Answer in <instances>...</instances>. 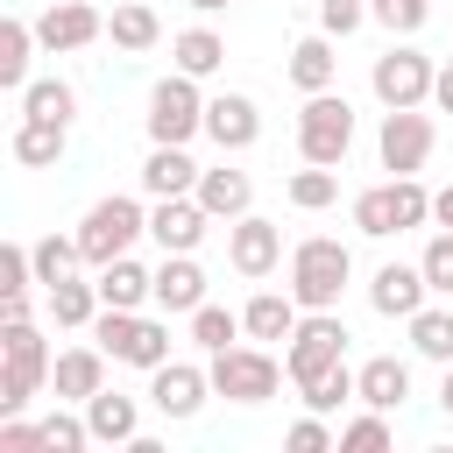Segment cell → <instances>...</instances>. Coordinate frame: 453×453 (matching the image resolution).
Wrapping results in <instances>:
<instances>
[{
    "instance_id": "cell-1",
    "label": "cell",
    "mask_w": 453,
    "mask_h": 453,
    "mask_svg": "<svg viewBox=\"0 0 453 453\" xmlns=\"http://www.w3.org/2000/svg\"><path fill=\"white\" fill-rule=\"evenodd\" d=\"M347 276H354L347 241H333V234H304V241L290 248V297H297L304 311H333L340 290H347Z\"/></svg>"
},
{
    "instance_id": "cell-2",
    "label": "cell",
    "mask_w": 453,
    "mask_h": 453,
    "mask_svg": "<svg viewBox=\"0 0 453 453\" xmlns=\"http://www.w3.org/2000/svg\"><path fill=\"white\" fill-rule=\"evenodd\" d=\"M425 219H432V191H425L418 177H389V184H368V191L354 198V226H361L368 241L411 234V226H425Z\"/></svg>"
},
{
    "instance_id": "cell-3",
    "label": "cell",
    "mask_w": 453,
    "mask_h": 453,
    "mask_svg": "<svg viewBox=\"0 0 453 453\" xmlns=\"http://www.w3.org/2000/svg\"><path fill=\"white\" fill-rule=\"evenodd\" d=\"M42 382H50V347H42V333L28 319H14L0 333V418H14Z\"/></svg>"
},
{
    "instance_id": "cell-4",
    "label": "cell",
    "mask_w": 453,
    "mask_h": 453,
    "mask_svg": "<svg viewBox=\"0 0 453 453\" xmlns=\"http://www.w3.org/2000/svg\"><path fill=\"white\" fill-rule=\"evenodd\" d=\"M354 149V106L340 92H304V113H297V156L304 163H340Z\"/></svg>"
},
{
    "instance_id": "cell-5",
    "label": "cell",
    "mask_w": 453,
    "mask_h": 453,
    "mask_svg": "<svg viewBox=\"0 0 453 453\" xmlns=\"http://www.w3.org/2000/svg\"><path fill=\"white\" fill-rule=\"evenodd\" d=\"M142 234H149V212H142L134 198H120V191H113V198H99V205L78 219V248H85V262H92V269H106L113 255H127Z\"/></svg>"
},
{
    "instance_id": "cell-6",
    "label": "cell",
    "mask_w": 453,
    "mask_h": 453,
    "mask_svg": "<svg viewBox=\"0 0 453 453\" xmlns=\"http://www.w3.org/2000/svg\"><path fill=\"white\" fill-rule=\"evenodd\" d=\"M340 361H347V326H340V311H304L297 333H290V347H283L290 382L304 389L311 375H326V368H340Z\"/></svg>"
},
{
    "instance_id": "cell-7",
    "label": "cell",
    "mask_w": 453,
    "mask_h": 453,
    "mask_svg": "<svg viewBox=\"0 0 453 453\" xmlns=\"http://www.w3.org/2000/svg\"><path fill=\"white\" fill-rule=\"evenodd\" d=\"M283 375H290V368H276L269 347H219V354H212V389H219L226 403H269Z\"/></svg>"
},
{
    "instance_id": "cell-8",
    "label": "cell",
    "mask_w": 453,
    "mask_h": 453,
    "mask_svg": "<svg viewBox=\"0 0 453 453\" xmlns=\"http://www.w3.org/2000/svg\"><path fill=\"white\" fill-rule=\"evenodd\" d=\"M205 134V99H198V78L191 71H170L156 92H149V142H191Z\"/></svg>"
},
{
    "instance_id": "cell-9",
    "label": "cell",
    "mask_w": 453,
    "mask_h": 453,
    "mask_svg": "<svg viewBox=\"0 0 453 453\" xmlns=\"http://www.w3.org/2000/svg\"><path fill=\"white\" fill-rule=\"evenodd\" d=\"M432 78H439V64H432L425 50H411V42L382 50L375 71H368V85H375L382 106H425V99H432Z\"/></svg>"
},
{
    "instance_id": "cell-10",
    "label": "cell",
    "mask_w": 453,
    "mask_h": 453,
    "mask_svg": "<svg viewBox=\"0 0 453 453\" xmlns=\"http://www.w3.org/2000/svg\"><path fill=\"white\" fill-rule=\"evenodd\" d=\"M432 120L418 113V106H389L382 113V134H375V156H382V170L389 177H418L425 170V156H432Z\"/></svg>"
},
{
    "instance_id": "cell-11",
    "label": "cell",
    "mask_w": 453,
    "mask_h": 453,
    "mask_svg": "<svg viewBox=\"0 0 453 453\" xmlns=\"http://www.w3.org/2000/svg\"><path fill=\"white\" fill-rule=\"evenodd\" d=\"M205 226H212V212L198 205V191H184V198H156V212H149V241H156L163 255H191V248L205 241Z\"/></svg>"
},
{
    "instance_id": "cell-12",
    "label": "cell",
    "mask_w": 453,
    "mask_h": 453,
    "mask_svg": "<svg viewBox=\"0 0 453 453\" xmlns=\"http://www.w3.org/2000/svg\"><path fill=\"white\" fill-rule=\"evenodd\" d=\"M226 262H234L241 276H269V269L283 262V226L262 219V212H241V219L226 226Z\"/></svg>"
},
{
    "instance_id": "cell-13",
    "label": "cell",
    "mask_w": 453,
    "mask_h": 453,
    "mask_svg": "<svg viewBox=\"0 0 453 453\" xmlns=\"http://www.w3.org/2000/svg\"><path fill=\"white\" fill-rule=\"evenodd\" d=\"M205 389H212V368H191V361H163V368H149V403H156L163 418H198Z\"/></svg>"
},
{
    "instance_id": "cell-14",
    "label": "cell",
    "mask_w": 453,
    "mask_h": 453,
    "mask_svg": "<svg viewBox=\"0 0 453 453\" xmlns=\"http://www.w3.org/2000/svg\"><path fill=\"white\" fill-rule=\"evenodd\" d=\"M106 35V21H99V7H85V0H57V7H42L35 14V42L57 57V50H85V42H99Z\"/></svg>"
},
{
    "instance_id": "cell-15",
    "label": "cell",
    "mask_w": 453,
    "mask_h": 453,
    "mask_svg": "<svg viewBox=\"0 0 453 453\" xmlns=\"http://www.w3.org/2000/svg\"><path fill=\"white\" fill-rule=\"evenodd\" d=\"M425 297H432V283H425L418 262H382L375 283H368V304L382 319H411V311H425Z\"/></svg>"
},
{
    "instance_id": "cell-16",
    "label": "cell",
    "mask_w": 453,
    "mask_h": 453,
    "mask_svg": "<svg viewBox=\"0 0 453 453\" xmlns=\"http://www.w3.org/2000/svg\"><path fill=\"white\" fill-rule=\"evenodd\" d=\"M205 134H212L226 156L255 149V134H262V113H255V99H248V92H219V99H205Z\"/></svg>"
},
{
    "instance_id": "cell-17",
    "label": "cell",
    "mask_w": 453,
    "mask_h": 453,
    "mask_svg": "<svg viewBox=\"0 0 453 453\" xmlns=\"http://www.w3.org/2000/svg\"><path fill=\"white\" fill-rule=\"evenodd\" d=\"M50 389L71 396V403L99 396V389H106V347H71V354H57V361H50Z\"/></svg>"
},
{
    "instance_id": "cell-18",
    "label": "cell",
    "mask_w": 453,
    "mask_h": 453,
    "mask_svg": "<svg viewBox=\"0 0 453 453\" xmlns=\"http://www.w3.org/2000/svg\"><path fill=\"white\" fill-rule=\"evenodd\" d=\"M142 191H149V198H184V191H198V163H191L177 142H156L149 163H142Z\"/></svg>"
},
{
    "instance_id": "cell-19",
    "label": "cell",
    "mask_w": 453,
    "mask_h": 453,
    "mask_svg": "<svg viewBox=\"0 0 453 453\" xmlns=\"http://www.w3.org/2000/svg\"><path fill=\"white\" fill-rule=\"evenodd\" d=\"M85 425H92V446H127L142 432V411H134V396L99 389V396H85Z\"/></svg>"
},
{
    "instance_id": "cell-20",
    "label": "cell",
    "mask_w": 453,
    "mask_h": 453,
    "mask_svg": "<svg viewBox=\"0 0 453 453\" xmlns=\"http://www.w3.org/2000/svg\"><path fill=\"white\" fill-rule=\"evenodd\" d=\"M156 304L191 319V311L205 304V269H198L191 255H163V269H156Z\"/></svg>"
},
{
    "instance_id": "cell-21",
    "label": "cell",
    "mask_w": 453,
    "mask_h": 453,
    "mask_svg": "<svg viewBox=\"0 0 453 453\" xmlns=\"http://www.w3.org/2000/svg\"><path fill=\"white\" fill-rule=\"evenodd\" d=\"M297 319H304V304H297L290 290H283V297H276V290H255V297L241 304L248 340H290V333H297Z\"/></svg>"
},
{
    "instance_id": "cell-22",
    "label": "cell",
    "mask_w": 453,
    "mask_h": 453,
    "mask_svg": "<svg viewBox=\"0 0 453 453\" xmlns=\"http://www.w3.org/2000/svg\"><path fill=\"white\" fill-rule=\"evenodd\" d=\"M198 205L212 212V219H241L248 205H255V184H248V170H198Z\"/></svg>"
},
{
    "instance_id": "cell-23",
    "label": "cell",
    "mask_w": 453,
    "mask_h": 453,
    "mask_svg": "<svg viewBox=\"0 0 453 453\" xmlns=\"http://www.w3.org/2000/svg\"><path fill=\"white\" fill-rule=\"evenodd\" d=\"M354 382H361V403H375V411H396V403L411 396V361H396V354H375V361H361V368H354Z\"/></svg>"
},
{
    "instance_id": "cell-24",
    "label": "cell",
    "mask_w": 453,
    "mask_h": 453,
    "mask_svg": "<svg viewBox=\"0 0 453 453\" xmlns=\"http://www.w3.org/2000/svg\"><path fill=\"white\" fill-rule=\"evenodd\" d=\"M142 297H156V276L134 262V255H113L99 269V304H120V311H142Z\"/></svg>"
},
{
    "instance_id": "cell-25",
    "label": "cell",
    "mask_w": 453,
    "mask_h": 453,
    "mask_svg": "<svg viewBox=\"0 0 453 453\" xmlns=\"http://www.w3.org/2000/svg\"><path fill=\"white\" fill-rule=\"evenodd\" d=\"M42 42H35V21H0V85L7 92H28V57H35Z\"/></svg>"
},
{
    "instance_id": "cell-26",
    "label": "cell",
    "mask_w": 453,
    "mask_h": 453,
    "mask_svg": "<svg viewBox=\"0 0 453 453\" xmlns=\"http://www.w3.org/2000/svg\"><path fill=\"white\" fill-rule=\"evenodd\" d=\"M333 71H340L333 35H304V42L290 50V85H297V92H333Z\"/></svg>"
},
{
    "instance_id": "cell-27",
    "label": "cell",
    "mask_w": 453,
    "mask_h": 453,
    "mask_svg": "<svg viewBox=\"0 0 453 453\" xmlns=\"http://www.w3.org/2000/svg\"><path fill=\"white\" fill-rule=\"evenodd\" d=\"M64 134H71L64 120H28V113H21V127H14V163H21V170H50V163L64 156Z\"/></svg>"
},
{
    "instance_id": "cell-28",
    "label": "cell",
    "mask_w": 453,
    "mask_h": 453,
    "mask_svg": "<svg viewBox=\"0 0 453 453\" xmlns=\"http://www.w3.org/2000/svg\"><path fill=\"white\" fill-rule=\"evenodd\" d=\"M42 297H50V319H57V326H92V319H99V283L57 276V283H42Z\"/></svg>"
},
{
    "instance_id": "cell-29",
    "label": "cell",
    "mask_w": 453,
    "mask_h": 453,
    "mask_svg": "<svg viewBox=\"0 0 453 453\" xmlns=\"http://www.w3.org/2000/svg\"><path fill=\"white\" fill-rule=\"evenodd\" d=\"M403 326H411V347H418L425 361H439V368L453 361V311H439V304H425V311H411Z\"/></svg>"
},
{
    "instance_id": "cell-30",
    "label": "cell",
    "mask_w": 453,
    "mask_h": 453,
    "mask_svg": "<svg viewBox=\"0 0 453 453\" xmlns=\"http://www.w3.org/2000/svg\"><path fill=\"white\" fill-rule=\"evenodd\" d=\"M106 35H113L120 50H156L163 21H156V7H142V0H120V7H113V21H106Z\"/></svg>"
},
{
    "instance_id": "cell-31",
    "label": "cell",
    "mask_w": 453,
    "mask_h": 453,
    "mask_svg": "<svg viewBox=\"0 0 453 453\" xmlns=\"http://www.w3.org/2000/svg\"><path fill=\"white\" fill-rule=\"evenodd\" d=\"M170 57H177V71H191V78H212V71L226 64V42H219L212 28H184V35L170 42Z\"/></svg>"
},
{
    "instance_id": "cell-32",
    "label": "cell",
    "mask_w": 453,
    "mask_h": 453,
    "mask_svg": "<svg viewBox=\"0 0 453 453\" xmlns=\"http://www.w3.org/2000/svg\"><path fill=\"white\" fill-rule=\"evenodd\" d=\"M21 113H28V120H64V127H71V113H78V92H71L64 78H28V92H21Z\"/></svg>"
},
{
    "instance_id": "cell-33",
    "label": "cell",
    "mask_w": 453,
    "mask_h": 453,
    "mask_svg": "<svg viewBox=\"0 0 453 453\" xmlns=\"http://www.w3.org/2000/svg\"><path fill=\"white\" fill-rule=\"evenodd\" d=\"M248 326H241V311H226V304H198L191 311V347H205V354H219V347H234Z\"/></svg>"
},
{
    "instance_id": "cell-34",
    "label": "cell",
    "mask_w": 453,
    "mask_h": 453,
    "mask_svg": "<svg viewBox=\"0 0 453 453\" xmlns=\"http://www.w3.org/2000/svg\"><path fill=\"white\" fill-rule=\"evenodd\" d=\"M340 403H361V382H354V368H347V361L304 382V411H340Z\"/></svg>"
},
{
    "instance_id": "cell-35",
    "label": "cell",
    "mask_w": 453,
    "mask_h": 453,
    "mask_svg": "<svg viewBox=\"0 0 453 453\" xmlns=\"http://www.w3.org/2000/svg\"><path fill=\"white\" fill-rule=\"evenodd\" d=\"M333 198H340V177H333L326 163H304V170L290 177V205H297V212H326Z\"/></svg>"
},
{
    "instance_id": "cell-36",
    "label": "cell",
    "mask_w": 453,
    "mask_h": 453,
    "mask_svg": "<svg viewBox=\"0 0 453 453\" xmlns=\"http://www.w3.org/2000/svg\"><path fill=\"white\" fill-rule=\"evenodd\" d=\"M78 262H85L78 234H42V241H35V283H57V276H71Z\"/></svg>"
},
{
    "instance_id": "cell-37",
    "label": "cell",
    "mask_w": 453,
    "mask_h": 453,
    "mask_svg": "<svg viewBox=\"0 0 453 453\" xmlns=\"http://www.w3.org/2000/svg\"><path fill=\"white\" fill-rule=\"evenodd\" d=\"M382 446H389V411L368 403L354 425H340V453H382Z\"/></svg>"
},
{
    "instance_id": "cell-38",
    "label": "cell",
    "mask_w": 453,
    "mask_h": 453,
    "mask_svg": "<svg viewBox=\"0 0 453 453\" xmlns=\"http://www.w3.org/2000/svg\"><path fill=\"white\" fill-rule=\"evenodd\" d=\"M368 14L389 28V35H418L432 21V0H368Z\"/></svg>"
},
{
    "instance_id": "cell-39",
    "label": "cell",
    "mask_w": 453,
    "mask_h": 453,
    "mask_svg": "<svg viewBox=\"0 0 453 453\" xmlns=\"http://www.w3.org/2000/svg\"><path fill=\"white\" fill-rule=\"evenodd\" d=\"M418 269H425V283H432L439 297H453V226H439V234L425 241V255H418Z\"/></svg>"
},
{
    "instance_id": "cell-40",
    "label": "cell",
    "mask_w": 453,
    "mask_h": 453,
    "mask_svg": "<svg viewBox=\"0 0 453 453\" xmlns=\"http://www.w3.org/2000/svg\"><path fill=\"white\" fill-rule=\"evenodd\" d=\"M42 446H50V453H85V446H92V425L71 418V411H50V418H42Z\"/></svg>"
},
{
    "instance_id": "cell-41",
    "label": "cell",
    "mask_w": 453,
    "mask_h": 453,
    "mask_svg": "<svg viewBox=\"0 0 453 453\" xmlns=\"http://www.w3.org/2000/svg\"><path fill=\"white\" fill-rule=\"evenodd\" d=\"M283 446H290V453H326V446H340V432L326 425V411H311V418H297V425L283 432Z\"/></svg>"
},
{
    "instance_id": "cell-42",
    "label": "cell",
    "mask_w": 453,
    "mask_h": 453,
    "mask_svg": "<svg viewBox=\"0 0 453 453\" xmlns=\"http://www.w3.org/2000/svg\"><path fill=\"white\" fill-rule=\"evenodd\" d=\"M28 283H35V248L7 241L0 248V290H28Z\"/></svg>"
},
{
    "instance_id": "cell-43",
    "label": "cell",
    "mask_w": 453,
    "mask_h": 453,
    "mask_svg": "<svg viewBox=\"0 0 453 453\" xmlns=\"http://www.w3.org/2000/svg\"><path fill=\"white\" fill-rule=\"evenodd\" d=\"M368 21V0H319V28L326 35H354Z\"/></svg>"
},
{
    "instance_id": "cell-44",
    "label": "cell",
    "mask_w": 453,
    "mask_h": 453,
    "mask_svg": "<svg viewBox=\"0 0 453 453\" xmlns=\"http://www.w3.org/2000/svg\"><path fill=\"white\" fill-rule=\"evenodd\" d=\"M35 446H42V425H21V418L0 425V453H35Z\"/></svg>"
},
{
    "instance_id": "cell-45",
    "label": "cell",
    "mask_w": 453,
    "mask_h": 453,
    "mask_svg": "<svg viewBox=\"0 0 453 453\" xmlns=\"http://www.w3.org/2000/svg\"><path fill=\"white\" fill-rule=\"evenodd\" d=\"M432 106L453 113V64H439V78H432Z\"/></svg>"
},
{
    "instance_id": "cell-46",
    "label": "cell",
    "mask_w": 453,
    "mask_h": 453,
    "mask_svg": "<svg viewBox=\"0 0 453 453\" xmlns=\"http://www.w3.org/2000/svg\"><path fill=\"white\" fill-rule=\"evenodd\" d=\"M432 226H453V184H446V191H432Z\"/></svg>"
},
{
    "instance_id": "cell-47",
    "label": "cell",
    "mask_w": 453,
    "mask_h": 453,
    "mask_svg": "<svg viewBox=\"0 0 453 453\" xmlns=\"http://www.w3.org/2000/svg\"><path fill=\"white\" fill-rule=\"evenodd\" d=\"M439 411L453 418V361H446V375H439Z\"/></svg>"
},
{
    "instance_id": "cell-48",
    "label": "cell",
    "mask_w": 453,
    "mask_h": 453,
    "mask_svg": "<svg viewBox=\"0 0 453 453\" xmlns=\"http://www.w3.org/2000/svg\"><path fill=\"white\" fill-rule=\"evenodd\" d=\"M184 7H198V14H219V7H234V0H184Z\"/></svg>"
}]
</instances>
